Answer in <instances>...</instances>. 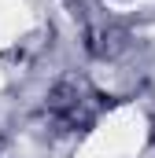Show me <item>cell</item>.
Masks as SVG:
<instances>
[{"instance_id":"2","label":"cell","mask_w":155,"mask_h":158,"mask_svg":"<svg viewBox=\"0 0 155 158\" xmlns=\"http://www.w3.org/2000/svg\"><path fill=\"white\" fill-rule=\"evenodd\" d=\"M85 48L92 52V55H115L118 48H122V33H118L115 26H92L89 33H85Z\"/></svg>"},{"instance_id":"1","label":"cell","mask_w":155,"mask_h":158,"mask_svg":"<svg viewBox=\"0 0 155 158\" xmlns=\"http://www.w3.org/2000/svg\"><path fill=\"white\" fill-rule=\"evenodd\" d=\"M92 99L96 96L81 81H59L48 92V114L59 121V125H67V129H85L92 121V114H96Z\"/></svg>"},{"instance_id":"3","label":"cell","mask_w":155,"mask_h":158,"mask_svg":"<svg viewBox=\"0 0 155 158\" xmlns=\"http://www.w3.org/2000/svg\"><path fill=\"white\" fill-rule=\"evenodd\" d=\"M4 155H7V151H4V140H0V158H4Z\"/></svg>"}]
</instances>
